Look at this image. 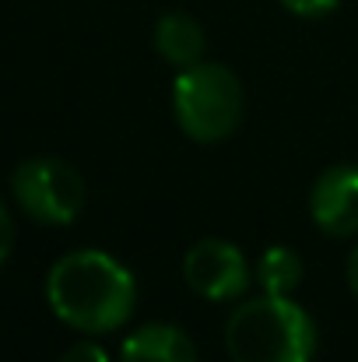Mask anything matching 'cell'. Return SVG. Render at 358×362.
<instances>
[{"mask_svg": "<svg viewBox=\"0 0 358 362\" xmlns=\"http://www.w3.org/2000/svg\"><path fill=\"white\" fill-rule=\"evenodd\" d=\"M46 299L71 331L99 338L130 324L137 281L130 267L106 250H71L46 274Z\"/></svg>", "mask_w": 358, "mask_h": 362, "instance_id": "cell-1", "label": "cell"}, {"mask_svg": "<svg viewBox=\"0 0 358 362\" xmlns=\"http://www.w3.org/2000/svg\"><path fill=\"white\" fill-rule=\"evenodd\" d=\"M316 320L292 296L239 299L225 324V352L232 362H313Z\"/></svg>", "mask_w": 358, "mask_h": 362, "instance_id": "cell-2", "label": "cell"}, {"mask_svg": "<svg viewBox=\"0 0 358 362\" xmlns=\"http://www.w3.org/2000/svg\"><path fill=\"white\" fill-rule=\"evenodd\" d=\"M246 117V92L232 67L201 60L172 81V120L197 144L229 141Z\"/></svg>", "mask_w": 358, "mask_h": 362, "instance_id": "cell-3", "label": "cell"}, {"mask_svg": "<svg viewBox=\"0 0 358 362\" xmlns=\"http://www.w3.org/2000/svg\"><path fill=\"white\" fill-rule=\"evenodd\" d=\"M11 194L18 208L39 226H71L85 208L81 173L56 155L25 158L11 176Z\"/></svg>", "mask_w": 358, "mask_h": 362, "instance_id": "cell-4", "label": "cell"}, {"mask_svg": "<svg viewBox=\"0 0 358 362\" xmlns=\"http://www.w3.org/2000/svg\"><path fill=\"white\" fill-rule=\"evenodd\" d=\"M183 281L208 303H232L249 292L253 267L232 240L204 236L183 253Z\"/></svg>", "mask_w": 358, "mask_h": 362, "instance_id": "cell-5", "label": "cell"}, {"mask_svg": "<svg viewBox=\"0 0 358 362\" xmlns=\"http://www.w3.org/2000/svg\"><path fill=\"white\" fill-rule=\"evenodd\" d=\"M309 218L330 240L358 236V165L338 162L323 169L309 190Z\"/></svg>", "mask_w": 358, "mask_h": 362, "instance_id": "cell-6", "label": "cell"}, {"mask_svg": "<svg viewBox=\"0 0 358 362\" xmlns=\"http://www.w3.org/2000/svg\"><path fill=\"white\" fill-rule=\"evenodd\" d=\"M119 362H197V345L186 327L151 320L123 338Z\"/></svg>", "mask_w": 358, "mask_h": 362, "instance_id": "cell-7", "label": "cell"}, {"mask_svg": "<svg viewBox=\"0 0 358 362\" xmlns=\"http://www.w3.org/2000/svg\"><path fill=\"white\" fill-rule=\"evenodd\" d=\"M151 46H155V53L165 64H172L176 71H183V67H193V64L204 60L208 35H204V28H201V21L193 14H186V11H165L155 21Z\"/></svg>", "mask_w": 358, "mask_h": 362, "instance_id": "cell-8", "label": "cell"}, {"mask_svg": "<svg viewBox=\"0 0 358 362\" xmlns=\"http://www.w3.org/2000/svg\"><path fill=\"white\" fill-rule=\"evenodd\" d=\"M306 278V264L292 246H267L253 264V285L267 296H295Z\"/></svg>", "mask_w": 358, "mask_h": 362, "instance_id": "cell-9", "label": "cell"}, {"mask_svg": "<svg viewBox=\"0 0 358 362\" xmlns=\"http://www.w3.org/2000/svg\"><path fill=\"white\" fill-rule=\"evenodd\" d=\"M295 18H327L341 7V0H278Z\"/></svg>", "mask_w": 358, "mask_h": 362, "instance_id": "cell-10", "label": "cell"}, {"mask_svg": "<svg viewBox=\"0 0 358 362\" xmlns=\"http://www.w3.org/2000/svg\"><path fill=\"white\" fill-rule=\"evenodd\" d=\"M60 362H113L109 359V352L99 345V341H78V345H71Z\"/></svg>", "mask_w": 358, "mask_h": 362, "instance_id": "cell-11", "label": "cell"}, {"mask_svg": "<svg viewBox=\"0 0 358 362\" xmlns=\"http://www.w3.org/2000/svg\"><path fill=\"white\" fill-rule=\"evenodd\" d=\"M11 246H14V222H11V211L4 208V201H0V264L11 257Z\"/></svg>", "mask_w": 358, "mask_h": 362, "instance_id": "cell-12", "label": "cell"}, {"mask_svg": "<svg viewBox=\"0 0 358 362\" xmlns=\"http://www.w3.org/2000/svg\"><path fill=\"white\" fill-rule=\"evenodd\" d=\"M345 278H348V288H352V296L358 299V243L352 246V253H348V260H345Z\"/></svg>", "mask_w": 358, "mask_h": 362, "instance_id": "cell-13", "label": "cell"}]
</instances>
